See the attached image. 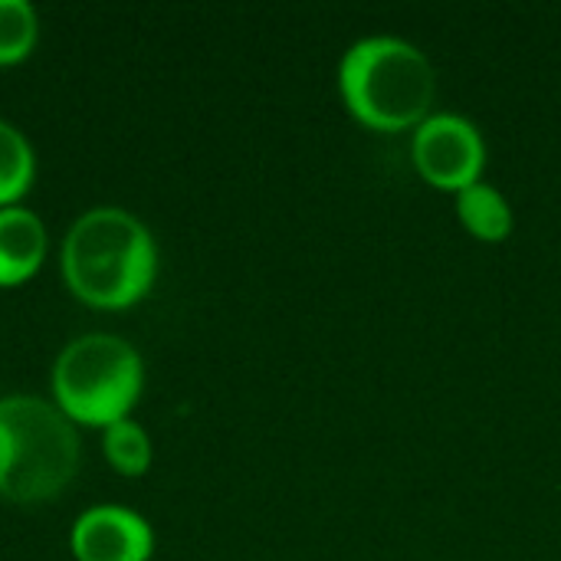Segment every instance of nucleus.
I'll return each instance as SVG.
<instances>
[{"label": "nucleus", "mask_w": 561, "mask_h": 561, "mask_svg": "<svg viewBox=\"0 0 561 561\" xmlns=\"http://www.w3.org/2000/svg\"><path fill=\"white\" fill-rule=\"evenodd\" d=\"M62 276L85 306L128 309L158 276L154 237L122 207H92L62 240Z\"/></svg>", "instance_id": "obj_1"}, {"label": "nucleus", "mask_w": 561, "mask_h": 561, "mask_svg": "<svg viewBox=\"0 0 561 561\" xmlns=\"http://www.w3.org/2000/svg\"><path fill=\"white\" fill-rule=\"evenodd\" d=\"M345 108L378 131L417 128L434 105L437 72L431 56L404 36L371 33L355 39L339 62Z\"/></svg>", "instance_id": "obj_2"}, {"label": "nucleus", "mask_w": 561, "mask_h": 561, "mask_svg": "<svg viewBox=\"0 0 561 561\" xmlns=\"http://www.w3.org/2000/svg\"><path fill=\"white\" fill-rule=\"evenodd\" d=\"M76 424L49 401L10 394L0 401V496L36 506L56 500L79 473Z\"/></svg>", "instance_id": "obj_3"}, {"label": "nucleus", "mask_w": 561, "mask_h": 561, "mask_svg": "<svg viewBox=\"0 0 561 561\" xmlns=\"http://www.w3.org/2000/svg\"><path fill=\"white\" fill-rule=\"evenodd\" d=\"M145 385V368L138 352L105 332L82 335L69 342L53 365V394L56 408L85 427H108L125 421L138 404Z\"/></svg>", "instance_id": "obj_4"}, {"label": "nucleus", "mask_w": 561, "mask_h": 561, "mask_svg": "<svg viewBox=\"0 0 561 561\" xmlns=\"http://www.w3.org/2000/svg\"><path fill=\"white\" fill-rule=\"evenodd\" d=\"M411 154L421 178L440 191L460 194L470 184L483 181V164H486L483 135L470 118L457 112H431L414 128Z\"/></svg>", "instance_id": "obj_5"}, {"label": "nucleus", "mask_w": 561, "mask_h": 561, "mask_svg": "<svg viewBox=\"0 0 561 561\" xmlns=\"http://www.w3.org/2000/svg\"><path fill=\"white\" fill-rule=\"evenodd\" d=\"M76 561H148L154 552L151 526L125 506L85 510L69 536Z\"/></svg>", "instance_id": "obj_6"}, {"label": "nucleus", "mask_w": 561, "mask_h": 561, "mask_svg": "<svg viewBox=\"0 0 561 561\" xmlns=\"http://www.w3.org/2000/svg\"><path fill=\"white\" fill-rule=\"evenodd\" d=\"M46 227L33 210L20 204L0 207V289L36 276L46 260Z\"/></svg>", "instance_id": "obj_7"}, {"label": "nucleus", "mask_w": 561, "mask_h": 561, "mask_svg": "<svg viewBox=\"0 0 561 561\" xmlns=\"http://www.w3.org/2000/svg\"><path fill=\"white\" fill-rule=\"evenodd\" d=\"M457 214H460L463 227L477 240H486V243H500L513 230V207H510L506 194L486 181H477L457 194Z\"/></svg>", "instance_id": "obj_8"}, {"label": "nucleus", "mask_w": 561, "mask_h": 561, "mask_svg": "<svg viewBox=\"0 0 561 561\" xmlns=\"http://www.w3.org/2000/svg\"><path fill=\"white\" fill-rule=\"evenodd\" d=\"M36 158L30 141L10 122H0V207H13L33 184Z\"/></svg>", "instance_id": "obj_9"}, {"label": "nucleus", "mask_w": 561, "mask_h": 561, "mask_svg": "<svg viewBox=\"0 0 561 561\" xmlns=\"http://www.w3.org/2000/svg\"><path fill=\"white\" fill-rule=\"evenodd\" d=\"M102 447L108 463L122 477H141L151 467V440L141 424L135 421H115L102 431Z\"/></svg>", "instance_id": "obj_10"}, {"label": "nucleus", "mask_w": 561, "mask_h": 561, "mask_svg": "<svg viewBox=\"0 0 561 561\" xmlns=\"http://www.w3.org/2000/svg\"><path fill=\"white\" fill-rule=\"evenodd\" d=\"M39 36L36 10L26 0H0V66L23 62Z\"/></svg>", "instance_id": "obj_11"}]
</instances>
